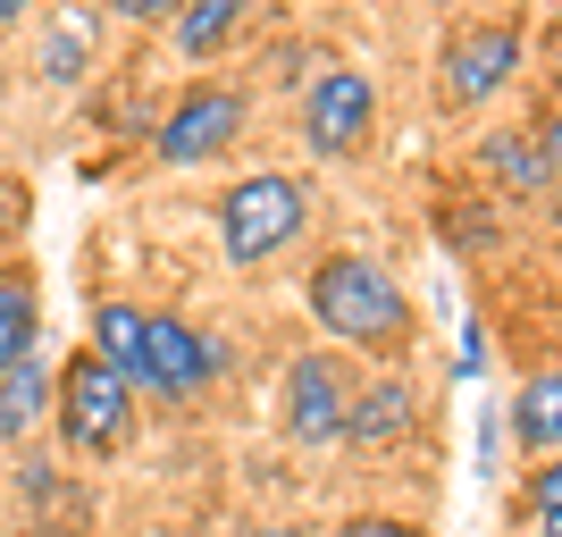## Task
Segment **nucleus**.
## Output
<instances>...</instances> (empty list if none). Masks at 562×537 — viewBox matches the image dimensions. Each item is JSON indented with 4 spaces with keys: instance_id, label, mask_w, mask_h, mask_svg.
I'll return each mask as SVG.
<instances>
[{
    "instance_id": "f257e3e1",
    "label": "nucleus",
    "mask_w": 562,
    "mask_h": 537,
    "mask_svg": "<svg viewBox=\"0 0 562 537\" xmlns=\"http://www.w3.org/2000/svg\"><path fill=\"white\" fill-rule=\"evenodd\" d=\"M311 320L328 327L336 345L403 353V336H412V294H403L395 269H378L370 253H328L311 269Z\"/></svg>"
},
{
    "instance_id": "1a4fd4ad",
    "label": "nucleus",
    "mask_w": 562,
    "mask_h": 537,
    "mask_svg": "<svg viewBox=\"0 0 562 537\" xmlns=\"http://www.w3.org/2000/svg\"><path fill=\"white\" fill-rule=\"evenodd\" d=\"M412 421H420V395L403 378H378L370 395H345V437L352 445H395V437H412Z\"/></svg>"
},
{
    "instance_id": "2eb2a0df",
    "label": "nucleus",
    "mask_w": 562,
    "mask_h": 537,
    "mask_svg": "<svg viewBox=\"0 0 562 537\" xmlns=\"http://www.w3.org/2000/svg\"><path fill=\"white\" fill-rule=\"evenodd\" d=\"M487 168L504 177V186H520V193L546 186V152H538V143H520V135H495L487 143Z\"/></svg>"
},
{
    "instance_id": "4468645a",
    "label": "nucleus",
    "mask_w": 562,
    "mask_h": 537,
    "mask_svg": "<svg viewBox=\"0 0 562 537\" xmlns=\"http://www.w3.org/2000/svg\"><path fill=\"white\" fill-rule=\"evenodd\" d=\"M235 25H244V0H193V9H177V51L186 59H211V51H227L235 43Z\"/></svg>"
},
{
    "instance_id": "6ab92c4d",
    "label": "nucleus",
    "mask_w": 562,
    "mask_h": 537,
    "mask_svg": "<svg viewBox=\"0 0 562 537\" xmlns=\"http://www.w3.org/2000/svg\"><path fill=\"white\" fill-rule=\"evenodd\" d=\"M18 227H25V193L0 177V235H18Z\"/></svg>"
},
{
    "instance_id": "f03ea898",
    "label": "nucleus",
    "mask_w": 562,
    "mask_h": 537,
    "mask_svg": "<svg viewBox=\"0 0 562 537\" xmlns=\"http://www.w3.org/2000/svg\"><path fill=\"white\" fill-rule=\"evenodd\" d=\"M303 219H311V186L260 168V177H244V186L218 202V244H227L235 269H260L269 253H285V244L303 235Z\"/></svg>"
},
{
    "instance_id": "6e6552de",
    "label": "nucleus",
    "mask_w": 562,
    "mask_h": 537,
    "mask_svg": "<svg viewBox=\"0 0 562 537\" xmlns=\"http://www.w3.org/2000/svg\"><path fill=\"white\" fill-rule=\"evenodd\" d=\"M285 437L294 445H336L345 437V378L328 353H303L285 370Z\"/></svg>"
},
{
    "instance_id": "7ed1b4c3",
    "label": "nucleus",
    "mask_w": 562,
    "mask_h": 537,
    "mask_svg": "<svg viewBox=\"0 0 562 537\" xmlns=\"http://www.w3.org/2000/svg\"><path fill=\"white\" fill-rule=\"evenodd\" d=\"M50 412H59V437L76 454H117L126 428H135V387L101 361V353H76L68 370L50 378Z\"/></svg>"
},
{
    "instance_id": "4be33fe9",
    "label": "nucleus",
    "mask_w": 562,
    "mask_h": 537,
    "mask_svg": "<svg viewBox=\"0 0 562 537\" xmlns=\"http://www.w3.org/2000/svg\"><path fill=\"white\" fill-rule=\"evenodd\" d=\"M260 537H303V529H260Z\"/></svg>"
},
{
    "instance_id": "0eeeda50",
    "label": "nucleus",
    "mask_w": 562,
    "mask_h": 537,
    "mask_svg": "<svg viewBox=\"0 0 562 537\" xmlns=\"http://www.w3.org/2000/svg\"><path fill=\"white\" fill-rule=\"evenodd\" d=\"M218 361H227V353H218L202 327H186V320H151V336H143V370H135V395L193 403V395L218 378Z\"/></svg>"
},
{
    "instance_id": "dca6fc26",
    "label": "nucleus",
    "mask_w": 562,
    "mask_h": 537,
    "mask_svg": "<svg viewBox=\"0 0 562 537\" xmlns=\"http://www.w3.org/2000/svg\"><path fill=\"white\" fill-rule=\"evenodd\" d=\"M538 513H562V454L529 470V521H538Z\"/></svg>"
},
{
    "instance_id": "20e7f679",
    "label": "nucleus",
    "mask_w": 562,
    "mask_h": 537,
    "mask_svg": "<svg viewBox=\"0 0 562 537\" xmlns=\"http://www.w3.org/2000/svg\"><path fill=\"white\" fill-rule=\"evenodd\" d=\"M437 76H446V101H462V110H470V101H487V93H504V85L520 76V25L513 18L453 25Z\"/></svg>"
},
{
    "instance_id": "a211bd4d",
    "label": "nucleus",
    "mask_w": 562,
    "mask_h": 537,
    "mask_svg": "<svg viewBox=\"0 0 562 537\" xmlns=\"http://www.w3.org/2000/svg\"><path fill=\"white\" fill-rule=\"evenodd\" d=\"M76 68H85V43H76V34H50V76L76 85Z\"/></svg>"
},
{
    "instance_id": "39448f33",
    "label": "nucleus",
    "mask_w": 562,
    "mask_h": 537,
    "mask_svg": "<svg viewBox=\"0 0 562 537\" xmlns=\"http://www.w3.org/2000/svg\"><path fill=\"white\" fill-rule=\"evenodd\" d=\"M235 135H244V93H235V85H186L177 110L160 118V160L202 168V160H218Z\"/></svg>"
},
{
    "instance_id": "423d86ee",
    "label": "nucleus",
    "mask_w": 562,
    "mask_h": 537,
    "mask_svg": "<svg viewBox=\"0 0 562 537\" xmlns=\"http://www.w3.org/2000/svg\"><path fill=\"white\" fill-rule=\"evenodd\" d=\"M378 126V93H370V76H352V68H328V76H311V93H303V135L319 160H352L361 143H370Z\"/></svg>"
},
{
    "instance_id": "aec40b11",
    "label": "nucleus",
    "mask_w": 562,
    "mask_h": 537,
    "mask_svg": "<svg viewBox=\"0 0 562 537\" xmlns=\"http://www.w3.org/2000/svg\"><path fill=\"white\" fill-rule=\"evenodd\" d=\"M546 168H562V118L546 126Z\"/></svg>"
},
{
    "instance_id": "9b49d317",
    "label": "nucleus",
    "mask_w": 562,
    "mask_h": 537,
    "mask_svg": "<svg viewBox=\"0 0 562 537\" xmlns=\"http://www.w3.org/2000/svg\"><path fill=\"white\" fill-rule=\"evenodd\" d=\"M513 437L529 445L538 462H554V454H562V370H538L513 395Z\"/></svg>"
},
{
    "instance_id": "9d476101",
    "label": "nucleus",
    "mask_w": 562,
    "mask_h": 537,
    "mask_svg": "<svg viewBox=\"0 0 562 537\" xmlns=\"http://www.w3.org/2000/svg\"><path fill=\"white\" fill-rule=\"evenodd\" d=\"M34 336H43V294H34V269L0 260V370H9V361H25V353H34Z\"/></svg>"
},
{
    "instance_id": "f3484780",
    "label": "nucleus",
    "mask_w": 562,
    "mask_h": 537,
    "mask_svg": "<svg viewBox=\"0 0 562 537\" xmlns=\"http://www.w3.org/2000/svg\"><path fill=\"white\" fill-rule=\"evenodd\" d=\"M336 537H428V529H412V521H386V513H361V521H345Z\"/></svg>"
},
{
    "instance_id": "412c9836",
    "label": "nucleus",
    "mask_w": 562,
    "mask_h": 537,
    "mask_svg": "<svg viewBox=\"0 0 562 537\" xmlns=\"http://www.w3.org/2000/svg\"><path fill=\"white\" fill-rule=\"evenodd\" d=\"M538 537H562V513H538Z\"/></svg>"
},
{
    "instance_id": "ddd939ff",
    "label": "nucleus",
    "mask_w": 562,
    "mask_h": 537,
    "mask_svg": "<svg viewBox=\"0 0 562 537\" xmlns=\"http://www.w3.org/2000/svg\"><path fill=\"white\" fill-rule=\"evenodd\" d=\"M43 412H50V370H43V353H25V361L0 370V437H25Z\"/></svg>"
},
{
    "instance_id": "f8f14e48",
    "label": "nucleus",
    "mask_w": 562,
    "mask_h": 537,
    "mask_svg": "<svg viewBox=\"0 0 562 537\" xmlns=\"http://www.w3.org/2000/svg\"><path fill=\"white\" fill-rule=\"evenodd\" d=\"M143 336H151V311H135V303H93V353L126 378V387H135V370H143Z\"/></svg>"
}]
</instances>
